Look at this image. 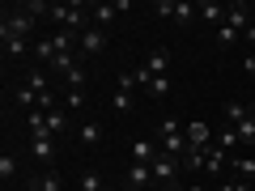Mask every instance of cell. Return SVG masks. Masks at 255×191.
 <instances>
[{
    "mask_svg": "<svg viewBox=\"0 0 255 191\" xmlns=\"http://www.w3.org/2000/svg\"><path fill=\"white\" fill-rule=\"evenodd\" d=\"M157 149H162V153H170V157H179V162L191 153L187 132H183L179 119H162V123H157Z\"/></svg>",
    "mask_w": 255,
    "mask_h": 191,
    "instance_id": "6da1fadb",
    "label": "cell"
},
{
    "mask_svg": "<svg viewBox=\"0 0 255 191\" xmlns=\"http://www.w3.org/2000/svg\"><path fill=\"white\" fill-rule=\"evenodd\" d=\"M85 4H47V17L55 21L60 30H73V34H81V30H90V17H85Z\"/></svg>",
    "mask_w": 255,
    "mask_h": 191,
    "instance_id": "7a4b0ae2",
    "label": "cell"
},
{
    "mask_svg": "<svg viewBox=\"0 0 255 191\" xmlns=\"http://www.w3.org/2000/svg\"><path fill=\"white\" fill-rule=\"evenodd\" d=\"M34 34V13H26V4H17V9H4V17H0V38H26Z\"/></svg>",
    "mask_w": 255,
    "mask_h": 191,
    "instance_id": "3957f363",
    "label": "cell"
},
{
    "mask_svg": "<svg viewBox=\"0 0 255 191\" xmlns=\"http://www.w3.org/2000/svg\"><path fill=\"white\" fill-rule=\"evenodd\" d=\"M153 13H157V17L179 21V26H191V21L200 17V4H187V0H157V4H153Z\"/></svg>",
    "mask_w": 255,
    "mask_h": 191,
    "instance_id": "277c9868",
    "label": "cell"
},
{
    "mask_svg": "<svg viewBox=\"0 0 255 191\" xmlns=\"http://www.w3.org/2000/svg\"><path fill=\"white\" fill-rule=\"evenodd\" d=\"M183 132H187V145L196 149V153H209V149L217 145V136H213V127L204 123V119H191V123H183Z\"/></svg>",
    "mask_w": 255,
    "mask_h": 191,
    "instance_id": "5b68a950",
    "label": "cell"
},
{
    "mask_svg": "<svg viewBox=\"0 0 255 191\" xmlns=\"http://www.w3.org/2000/svg\"><path fill=\"white\" fill-rule=\"evenodd\" d=\"M149 170H153V183L170 187V183H179V174H183V162H179V157H170V153H157V162L149 166Z\"/></svg>",
    "mask_w": 255,
    "mask_h": 191,
    "instance_id": "8992f818",
    "label": "cell"
},
{
    "mask_svg": "<svg viewBox=\"0 0 255 191\" xmlns=\"http://www.w3.org/2000/svg\"><path fill=\"white\" fill-rule=\"evenodd\" d=\"M136 73H140V77H170V51H166V47L149 51V55H145V64H140Z\"/></svg>",
    "mask_w": 255,
    "mask_h": 191,
    "instance_id": "52a82bcc",
    "label": "cell"
},
{
    "mask_svg": "<svg viewBox=\"0 0 255 191\" xmlns=\"http://www.w3.org/2000/svg\"><path fill=\"white\" fill-rule=\"evenodd\" d=\"M77 51H81V55H102V51H107V30H98V26L81 30V38H77Z\"/></svg>",
    "mask_w": 255,
    "mask_h": 191,
    "instance_id": "ba28073f",
    "label": "cell"
},
{
    "mask_svg": "<svg viewBox=\"0 0 255 191\" xmlns=\"http://www.w3.org/2000/svg\"><path fill=\"white\" fill-rule=\"evenodd\" d=\"M149 183H153V170H149V166L132 162V166L124 170V187H128V191H145Z\"/></svg>",
    "mask_w": 255,
    "mask_h": 191,
    "instance_id": "9c48e42d",
    "label": "cell"
},
{
    "mask_svg": "<svg viewBox=\"0 0 255 191\" xmlns=\"http://www.w3.org/2000/svg\"><path fill=\"white\" fill-rule=\"evenodd\" d=\"M136 81H140V90H145V98H153V102L170 98V77H140L136 73Z\"/></svg>",
    "mask_w": 255,
    "mask_h": 191,
    "instance_id": "30bf717a",
    "label": "cell"
},
{
    "mask_svg": "<svg viewBox=\"0 0 255 191\" xmlns=\"http://www.w3.org/2000/svg\"><path fill=\"white\" fill-rule=\"evenodd\" d=\"M77 140H81V149H98L102 145V123H98V119H81Z\"/></svg>",
    "mask_w": 255,
    "mask_h": 191,
    "instance_id": "8fae6325",
    "label": "cell"
},
{
    "mask_svg": "<svg viewBox=\"0 0 255 191\" xmlns=\"http://www.w3.org/2000/svg\"><path fill=\"white\" fill-rule=\"evenodd\" d=\"M55 55H60V47H55V38H51V34L34 38V60H38V68H43V64L51 68V64H55Z\"/></svg>",
    "mask_w": 255,
    "mask_h": 191,
    "instance_id": "7c38bea8",
    "label": "cell"
},
{
    "mask_svg": "<svg viewBox=\"0 0 255 191\" xmlns=\"http://www.w3.org/2000/svg\"><path fill=\"white\" fill-rule=\"evenodd\" d=\"M221 26L247 30V26H251V4H226V21H221Z\"/></svg>",
    "mask_w": 255,
    "mask_h": 191,
    "instance_id": "4fadbf2b",
    "label": "cell"
},
{
    "mask_svg": "<svg viewBox=\"0 0 255 191\" xmlns=\"http://www.w3.org/2000/svg\"><path fill=\"white\" fill-rule=\"evenodd\" d=\"M30 153H34L43 166H51L55 162V136H34L30 140Z\"/></svg>",
    "mask_w": 255,
    "mask_h": 191,
    "instance_id": "5bb4252c",
    "label": "cell"
},
{
    "mask_svg": "<svg viewBox=\"0 0 255 191\" xmlns=\"http://www.w3.org/2000/svg\"><path fill=\"white\" fill-rule=\"evenodd\" d=\"M26 191H64V179L55 170L38 174V179H26Z\"/></svg>",
    "mask_w": 255,
    "mask_h": 191,
    "instance_id": "9a60e30c",
    "label": "cell"
},
{
    "mask_svg": "<svg viewBox=\"0 0 255 191\" xmlns=\"http://www.w3.org/2000/svg\"><path fill=\"white\" fill-rule=\"evenodd\" d=\"M157 153H162V149H157L153 140H132V162H140V166H153V162H157Z\"/></svg>",
    "mask_w": 255,
    "mask_h": 191,
    "instance_id": "2e32d148",
    "label": "cell"
},
{
    "mask_svg": "<svg viewBox=\"0 0 255 191\" xmlns=\"http://www.w3.org/2000/svg\"><path fill=\"white\" fill-rule=\"evenodd\" d=\"M230 174H234V179H243V183H251V179H255V157H251V153L230 157Z\"/></svg>",
    "mask_w": 255,
    "mask_h": 191,
    "instance_id": "e0dca14e",
    "label": "cell"
},
{
    "mask_svg": "<svg viewBox=\"0 0 255 191\" xmlns=\"http://www.w3.org/2000/svg\"><path fill=\"white\" fill-rule=\"evenodd\" d=\"M238 132V145L243 149H255V115H247V119H238V123H230Z\"/></svg>",
    "mask_w": 255,
    "mask_h": 191,
    "instance_id": "ac0fdd59",
    "label": "cell"
},
{
    "mask_svg": "<svg viewBox=\"0 0 255 191\" xmlns=\"http://www.w3.org/2000/svg\"><path fill=\"white\" fill-rule=\"evenodd\" d=\"M47 127H51V136H55V140H60V136H68V110H64V106L47 110Z\"/></svg>",
    "mask_w": 255,
    "mask_h": 191,
    "instance_id": "d6986e66",
    "label": "cell"
},
{
    "mask_svg": "<svg viewBox=\"0 0 255 191\" xmlns=\"http://www.w3.org/2000/svg\"><path fill=\"white\" fill-rule=\"evenodd\" d=\"M26 132H30V140H34V136H51V127H47V110H30V115H26Z\"/></svg>",
    "mask_w": 255,
    "mask_h": 191,
    "instance_id": "ffe728a7",
    "label": "cell"
},
{
    "mask_svg": "<svg viewBox=\"0 0 255 191\" xmlns=\"http://www.w3.org/2000/svg\"><path fill=\"white\" fill-rule=\"evenodd\" d=\"M200 21H209V26L217 30L221 21H226V4H217V0H204V4H200Z\"/></svg>",
    "mask_w": 255,
    "mask_h": 191,
    "instance_id": "44dd1931",
    "label": "cell"
},
{
    "mask_svg": "<svg viewBox=\"0 0 255 191\" xmlns=\"http://www.w3.org/2000/svg\"><path fill=\"white\" fill-rule=\"evenodd\" d=\"M115 4H94V9H90V26H98V30H107L111 26V21H115Z\"/></svg>",
    "mask_w": 255,
    "mask_h": 191,
    "instance_id": "7402d4cb",
    "label": "cell"
},
{
    "mask_svg": "<svg viewBox=\"0 0 255 191\" xmlns=\"http://www.w3.org/2000/svg\"><path fill=\"white\" fill-rule=\"evenodd\" d=\"M21 81H26L34 94H51V81H47V73H43V68H30V73L21 77Z\"/></svg>",
    "mask_w": 255,
    "mask_h": 191,
    "instance_id": "603a6c76",
    "label": "cell"
},
{
    "mask_svg": "<svg viewBox=\"0 0 255 191\" xmlns=\"http://www.w3.org/2000/svg\"><path fill=\"white\" fill-rule=\"evenodd\" d=\"M4 43V60H17V55L34 51V43H26V38H0Z\"/></svg>",
    "mask_w": 255,
    "mask_h": 191,
    "instance_id": "cb8c5ba5",
    "label": "cell"
},
{
    "mask_svg": "<svg viewBox=\"0 0 255 191\" xmlns=\"http://www.w3.org/2000/svg\"><path fill=\"white\" fill-rule=\"evenodd\" d=\"M132 106H136V94H128V90H115V98H111V110H115V115H128Z\"/></svg>",
    "mask_w": 255,
    "mask_h": 191,
    "instance_id": "d4e9b609",
    "label": "cell"
},
{
    "mask_svg": "<svg viewBox=\"0 0 255 191\" xmlns=\"http://www.w3.org/2000/svg\"><path fill=\"white\" fill-rule=\"evenodd\" d=\"M213 38H217V47H234V43H243V30H234V26H217V30H213Z\"/></svg>",
    "mask_w": 255,
    "mask_h": 191,
    "instance_id": "484cf974",
    "label": "cell"
},
{
    "mask_svg": "<svg viewBox=\"0 0 255 191\" xmlns=\"http://www.w3.org/2000/svg\"><path fill=\"white\" fill-rule=\"evenodd\" d=\"M217 149H226V153H234V149H243V145H238V132H234V127H221V132H217Z\"/></svg>",
    "mask_w": 255,
    "mask_h": 191,
    "instance_id": "4316f807",
    "label": "cell"
},
{
    "mask_svg": "<svg viewBox=\"0 0 255 191\" xmlns=\"http://www.w3.org/2000/svg\"><path fill=\"white\" fill-rule=\"evenodd\" d=\"M81 191H115V187H111V183H102V174L85 170V174H81Z\"/></svg>",
    "mask_w": 255,
    "mask_h": 191,
    "instance_id": "83f0119b",
    "label": "cell"
},
{
    "mask_svg": "<svg viewBox=\"0 0 255 191\" xmlns=\"http://www.w3.org/2000/svg\"><path fill=\"white\" fill-rule=\"evenodd\" d=\"M81 60H85V55H81ZM85 81H90V73H85V64H77L73 73L64 77V85H68V90H85Z\"/></svg>",
    "mask_w": 255,
    "mask_h": 191,
    "instance_id": "f1b7e54d",
    "label": "cell"
},
{
    "mask_svg": "<svg viewBox=\"0 0 255 191\" xmlns=\"http://www.w3.org/2000/svg\"><path fill=\"white\" fill-rule=\"evenodd\" d=\"M221 115H226V123H238V119H247L251 110H247L243 102H226V106H221Z\"/></svg>",
    "mask_w": 255,
    "mask_h": 191,
    "instance_id": "f546056e",
    "label": "cell"
},
{
    "mask_svg": "<svg viewBox=\"0 0 255 191\" xmlns=\"http://www.w3.org/2000/svg\"><path fill=\"white\" fill-rule=\"evenodd\" d=\"M13 174H17V157H13V153H4V157H0V179L9 183Z\"/></svg>",
    "mask_w": 255,
    "mask_h": 191,
    "instance_id": "4dcf8cb0",
    "label": "cell"
},
{
    "mask_svg": "<svg viewBox=\"0 0 255 191\" xmlns=\"http://www.w3.org/2000/svg\"><path fill=\"white\" fill-rule=\"evenodd\" d=\"M64 110H85V94H81V90H68V98H64Z\"/></svg>",
    "mask_w": 255,
    "mask_h": 191,
    "instance_id": "1f68e13d",
    "label": "cell"
},
{
    "mask_svg": "<svg viewBox=\"0 0 255 191\" xmlns=\"http://www.w3.org/2000/svg\"><path fill=\"white\" fill-rule=\"evenodd\" d=\"M213 191H251V183H243V179H221Z\"/></svg>",
    "mask_w": 255,
    "mask_h": 191,
    "instance_id": "d6a6232c",
    "label": "cell"
},
{
    "mask_svg": "<svg viewBox=\"0 0 255 191\" xmlns=\"http://www.w3.org/2000/svg\"><path fill=\"white\" fill-rule=\"evenodd\" d=\"M243 73L255 81V51H247V60H243Z\"/></svg>",
    "mask_w": 255,
    "mask_h": 191,
    "instance_id": "836d02e7",
    "label": "cell"
},
{
    "mask_svg": "<svg viewBox=\"0 0 255 191\" xmlns=\"http://www.w3.org/2000/svg\"><path fill=\"white\" fill-rule=\"evenodd\" d=\"M243 43H247V47H255V21H251L247 30H243Z\"/></svg>",
    "mask_w": 255,
    "mask_h": 191,
    "instance_id": "e575fe53",
    "label": "cell"
}]
</instances>
